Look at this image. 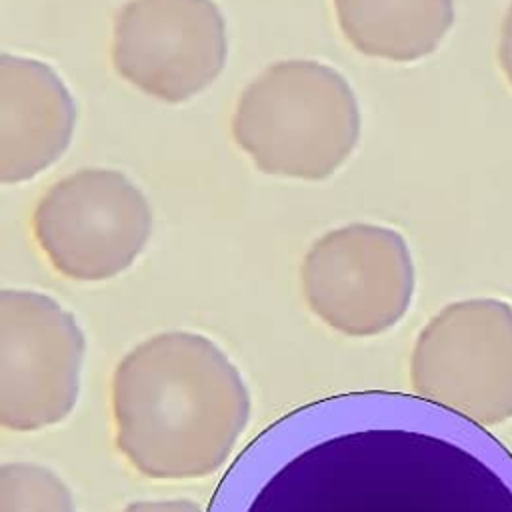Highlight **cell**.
I'll return each instance as SVG.
<instances>
[{
    "label": "cell",
    "instance_id": "obj_2",
    "mask_svg": "<svg viewBox=\"0 0 512 512\" xmlns=\"http://www.w3.org/2000/svg\"><path fill=\"white\" fill-rule=\"evenodd\" d=\"M112 416L116 446L140 474L204 478L228 460L242 436L250 392L214 340L168 330L118 362Z\"/></svg>",
    "mask_w": 512,
    "mask_h": 512
},
{
    "label": "cell",
    "instance_id": "obj_8",
    "mask_svg": "<svg viewBox=\"0 0 512 512\" xmlns=\"http://www.w3.org/2000/svg\"><path fill=\"white\" fill-rule=\"evenodd\" d=\"M226 54V22L214 0H130L114 22L116 72L164 102L202 92Z\"/></svg>",
    "mask_w": 512,
    "mask_h": 512
},
{
    "label": "cell",
    "instance_id": "obj_6",
    "mask_svg": "<svg viewBox=\"0 0 512 512\" xmlns=\"http://www.w3.org/2000/svg\"><path fill=\"white\" fill-rule=\"evenodd\" d=\"M300 284L324 324L348 336H376L404 318L414 294V264L400 232L358 222L310 246Z\"/></svg>",
    "mask_w": 512,
    "mask_h": 512
},
{
    "label": "cell",
    "instance_id": "obj_1",
    "mask_svg": "<svg viewBox=\"0 0 512 512\" xmlns=\"http://www.w3.org/2000/svg\"><path fill=\"white\" fill-rule=\"evenodd\" d=\"M206 512H512V454L418 394L342 392L264 426Z\"/></svg>",
    "mask_w": 512,
    "mask_h": 512
},
{
    "label": "cell",
    "instance_id": "obj_5",
    "mask_svg": "<svg viewBox=\"0 0 512 512\" xmlns=\"http://www.w3.org/2000/svg\"><path fill=\"white\" fill-rule=\"evenodd\" d=\"M32 230L62 276L96 282L124 272L140 256L152 234V210L122 172L86 168L38 200Z\"/></svg>",
    "mask_w": 512,
    "mask_h": 512
},
{
    "label": "cell",
    "instance_id": "obj_7",
    "mask_svg": "<svg viewBox=\"0 0 512 512\" xmlns=\"http://www.w3.org/2000/svg\"><path fill=\"white\" fill-rule=\"evenodd\" d=\"M86 340L72 312L34 290L0 292V424L62 422L76 406Z\"/></svg>",
    "mask_w": 512,
    "mask_h": 512
},
{
    "label": "cell",
    "instance_id": "obj_4",
    "mask_svg": "<svg viewBox=\"0 0 512 512\" xmlns=\"http://www.w3.org/2000/svg\"><path fill=\"white\" fill-rule=\"evenodd\" d=\"M414 394L480 426L512 418V306L470 298L444 306L410 356Z\"/></svg>",
    "mask_w": 512,
    "mask_h": 512
},
{
    "label": "cell",
    "instance_id": "obj_12",
    "mask_svg": "<svg viewBox=\"0 0 512 512\" xmlns=\"http://www.w3.org/2000/svg\"><path fill=\"white\" fill-rule=\"evenodd\" d=\"M122 512H206L198 502L186 498L172 500H140L128 504Z\"/></svg>",
    "mask_w": 512,
    "mask_h": 512
},
{
    "label": "cell",
    "instance_id": "obj_13",
    "mask_svg": "<svg viewBox=\"0 0 512 512\" xmlns=\"http://www.w3.org/2000/svg\"><path fill=\"white\" fill-rule=\"evenodd\" d=\"M498 62L512 86V4L508 6L502 26H500V40H498Z\"/></svg>",
    "mask_w": 512,
    "mask_h": 512
},
{
    "label": "cell",
    "instance_id": "obj_11",
    "mask_svg": "<svg viewBox=\"0 0 512 512\" xmlns=\"http://www.w3.org/2000/svg\"><path fill=\"white\" fill-rule=\"evenodd\" d=\"M0 512H76L70 488L52 470L10 462L0 468Z\"/></svg>",
    "mask_w": 512,
    "mask_h": 512
},
{
    "label": "cell",
    "instance_id": "obj_9",
    "mask_svg": "<svg viewBox=\"0 0 512 512\" xmlns=\"http://www.w3.org/2000/svg\"><path fill=\"white\" fill-rule=\"evenodd\" d=\"M74 100L44 62L0 58V180L24 182L46 170L68 148Z\"/></svg>",
    "mask_w": 512,
    "mask_h": 512
},
{
    "label": "cell",
    "instance_id": "obj_3",
    "mask_svg": "<svg viewBox=\"0 0 512 512\" xmlns=\"http://www.w3.org/2000/svg\"><path fill=\"white\" fill-rule=\"evenodd\" d=\"M232 136L274 176L322 180L360 138V108L348 80L314 60L268 66L238 98Z\"/></svg>",
    "mask_w": 512,
    "mask_h": 512
},
{
    "label": "cell",
    "instance_id": "obj_10",
    "mask_svg": "<svg viewBox=\"0 0 512 512\" xmlns=\"http://www.w3.org/2000/svg\"><path fill=\"white\" fill-rule=\"evenodd\" d=\"M346 40L366 56L412 62L454 24V0H332Z\"/></svg>",
    "mask_w": 512,
    "mask_h": 512
}]
</instances>
